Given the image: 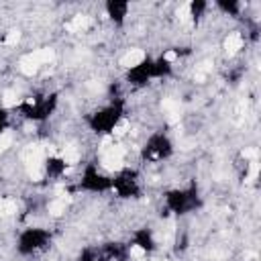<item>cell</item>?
Masks as SVG:
<instances>
[{"instance_id":"cell-4","label":"cell","mask_w":261,"mask_h":261,"mask_svg":"<svg viewBox=\"0 0 261 261\" xmlns=\"http://www.w3.org/2000/svg\"><path fill=\"white\" fill-rule=\"evenodd\" d=\"M51 245H53V230L51 228L29 224V226L18 230V234L14 239V253L20 259H31V257H39L45 251H49Z\"/></svg>"},{"instance_id":"cell-8","label":"cell","mask_w":261,"mask_h":261,"mask_svg":"<svg viewBox=\"0 0 261 261\" xmlns=\"http://www.w3.org/2000/svg\"><path fill=\"white\" fill-rule=\"evenodd\" d=\"M122 82L135 92L145 90L151 82H155L153 80V55H143L141 59L130 63L122 73Z\"/></svg>"},{"instance_id":"cell-2","label":"cell","mask_w":261,"mask_h":261,"mask_svg":"<svg viewBox=\"0 0 261 261\" xmlns=\"http://www.w3.org/2000/svg\"><path fill=\"white\" fill-rule=\"evenodd\" d=\"M202 204H204V196L200 192V186L196 179H192L186 186H173L163 192L161 214L184 218L188 214L198 212L202 208Z\"/></svg>"},{"instance_id":"cell-9","label":"cell","mask_w":261,"mask_h":261,"mask_svg":"<svg viewBox=\"0 0 261 261\" xmlns=\"http://www.w3.org/2000/svg\"><path fill=\"white\" fill-rule=\"evenodd\" d=\"M126 243H128L130 249H137L143 255H151V253H155L159 249V241H157L155 228L149 226V224H141V226L133 228Z\"/></svg>"},{"instance_id":"cell-13","label":"cell","mask_w":261,"mask_h":261,"mask_svg":"<svg viewBox=\"0 0 261 261\" xmlns=\"http://www.w3.org/2000/svg\"><path fill=\"white\" fill-rule=\"evenodd\" d=\"M186 10H188V16H190L192 24L198 27V24L208 16V12L212 10V6H210V2H206V0H192L190 4H186Z\"/></svg>"},{"instance_id":"cell-15","label":"cell","mask_w":261,"mask_h":261,"mask_svg":"<svg viewBox=\"0 0 261 261\" xmlns=\"http://www.w3.org/2000/svg\"><path fill=\"white\" fill-rule=\"evenodd\" d=\"M75 261H98V257H96V249H92V247L82 249V251L77 253Z\"/></svg>"},{"instance_id":"cell-12","label":"cell","mask_w":261,"mask_h":261,"mask_svg":"<svg viewBox=\"0 0 261 261\" xmlns=\"http://www.w3.org/2000/svg\"><path fill=\"white\" fill-rule=\"evenodd\" d=\"M210 6H212V10L220 12L222 16H228V18H241L243 12L247 10V4H243L239 0H216Z\"/></svg>"},{"instance_id":"cell-10","label":"cell","mask_w":261,"mask_h":261,"mask_svg":"<svg viewBox=\"0 0 261 261\" xmlns=\"http://www.w3.org/2000/svg\"><path fill=\"white\" fill-rule=\"evenodd\" d=\"M102 10H104V16L108 18V22L114 29H124L126 22H128L130 10H133V4L126 2V0H108V2L102 4Z\"/></svg>"},{"instance_id":"cell-5","label":"cell","mask_w":261,"mask_h":261,"mask_svg":"<svg viewBox=\"0 0 261 261\" xmlns=\"http://www.w3.org/2000/svg\"><path fill=\"white\" fill-rule=\"evenodd\" d=\"M173 155H175V143H173V139L169 137V133L163 130V128L151 130V133L145 137V141H143V145H141V149H139V159H141L143 163H149V165L165 163V161H169Z\"/></svg>"},{"instance_id":"cell-3","label":"cell","mask_w":261,"mask_h":261,"mask_svg":"<svg viewBox=\"0 0 261 261\" xmlns=\"http://www.w3.org/2000/svg\"><path fill=\"white\" fill-rule=\"evenodd\" d=\"M57 108H59V92L41 90L20 98L14 110L22 120L33 124H43L57 112Z\"/></svg>"},{"instance_id":"cell-16","label":"cell","mask_w":261,"mask_h":261,"mask_svg":"<svg viewBox=\"0 0 261 261\" xmlns=\"http://www.w3.org/2000/svg\"><path fill=\"white\" fill-rule=\"evenodd\" d=\"M251 261H259V259H251Z\"/></svg>"},{"instance_id":"cell-11","label":"cell","mask_w":261,"mask_h":261,"mask_svg":"<svg viewBox=\"0 0 261 261\" xmlns=\"http://www.w3.org/2000/svg\"><path fill=\"white\" fill-rule=\"evenodd\" d=\"M41 167H43V175H45L47 181H61V179L67 175L69 163H67V159H65L63 155L51 153V155H47V157L43 159Z\"/></svg>"},{"instance_id":"cell-1","label":"cell","mask_w":261,"mask_h":261,"mask_svg":"<svg viewBox=\"0 0 261 261\" xmlns=\"http://www.w3.org/2000/svg\"><path fill=\"white\" fill-rule=\"evenodd\" d=\"M124 118H126V98H108L100 106L92 108L84 116V122L88 130L94 133L96 137H110L124 122Z\"/></svg>"},{"instance_id":"cell-14","label":"cell","mask_w":261,"mask_h":261,"mask_svg":"<svg viewBox=\"0 0 261 261\" xmlns=\"http://www.w3.org/2000/svg\"><path fill=\"white\" fill-rule=\"evenodd\" d=\"M10 128V110L0 104V135H4Z\"/></svg>"},{"instance_id":"cell-7","label":"cell","mask_w":261,"mask_h":261,"mask_svg":"<svg viewBox=\"0 0 261 261\" xmlns=\"http://www.w3.org/2000/svg\"><path fill=\"white\" fill-rule=\"evenodd\" d=\"M110 188H112V173L102 169L98 161L92 159L82 165V171L77 177V192L104 196V194H110Z\"/></svg>"},{"instance_id":"cell-6","label":"cell","mask_w":261,"mask_h":261,"mask_svg":"<svg viewBox=\"0 0 261 261\" xmlns=\"http://www.w3.org/2000/svg\"><path fill=\"white\" fill-rule=\"evenodd\" d=\"M110 194H114L116 200H124V202L139 200L143 196V175H141V171L137 167H130V165L118 167L112 173Z\"/></svg>"}]
</instances>
